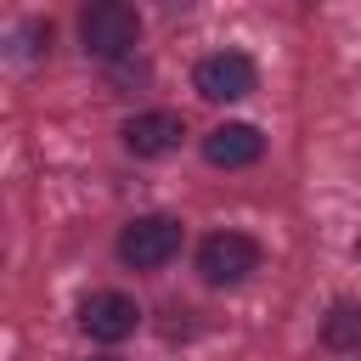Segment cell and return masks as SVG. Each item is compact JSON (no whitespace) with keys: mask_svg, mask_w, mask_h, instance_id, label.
<instances>
[{"mask_svg":"<svg viewBox=\"0 0 361 361\" xmlns=\"http://www.w3.org/2000/svg\"><path fill=\"white\" fill-rule=\"evenodd\" d=\"M79 39H85L90 56L118 62V56L135 51V39H141V17H135V6H124V0H96V6L79 11Z\"/></svg>","mask_w":361,"mask_h":361,"instance_id":"6da1fadb","label":"cell"},{"mask_svg":"<svg viewBox=\"0 0 361 361\" xmlns=\"http://www.w3.org/2000/svg\"><path fill=\"white\" fill-rule=\"evenodd\" d=\"M175 254H180V220H169V214H135L118 231V259L130 271H158Z\"/></svg>","mask_w":361,"mask_h":361,"instance_id":"7a4b0ae2","label":"cell"},{"mask_svg":"<svg viewBox=\"0 0 361 361\" xmlns=\"http://www.w3.org/2000/svg\"><path fill=\"white\" fill-rule=\"evenodd\" d=\"M254 271H259V243L248 231H214L197 243V276L209 288H237Z\"/></svg>","mask_w":361,"mask_h":361,"instance_id":"3957f363","label":"cell"},{"mask_svg":"<svg viewBox=\"0 0 361 361\" xmlns=\"http://www.w3.org/2000/svg\"><path fill=\"white\" fill-rule=\"evenodd\" d=\"M192 85H197L203 102H243V96H254L259 68H254V56H243V51H214V56L197 62Z\"/></svg>","mask_w":361,"mask_h":361,"instance_id":"277c9868","label":"cell"},{"mask_svg":"<svg viewBox=\"0 0 361 361\" xmlns=\"http://www.w3.org/2000/svg\"><path fill=\"white\" fill-rule=\"evenodd\" d=\"M124 152H135V158H164V152H175L180 147V135H186V118L180 113H169V107H147V113H135V118H124Z\"/></svg>","mask_w":361,"mask_h":361,"instance_id":"5b68a950","label":"cell"},{"mask_svg":"<svg viewBox=\"0 0 361 361\" xmlns=\"http://www.w3.org/2000/svg\"><path fill=\"white\" fill-rule=\"evenodd\" d=\"M135 322H141V310H135V299L118 293V288H102V293H90V299L79 305V327H85L90 338H102V344L130 338Z\"/></svg>","mask_w":361,"mask_h":361,"instance_id":"8992f818","label":"cell"},{"mask_svg":"<svg viewBox=\"0 0 361 361\" xmlns=\"http://www.w3.org/2000/svg\"><path fill=\"white\" fill-rule=\"evenodd\" d=\"M203 158H209L214 169H248V164L265 158V135H259L254 124H214V130L203 135Z\"/></svg>","mask_w":361,"mask_h":361,"instance_id":"52a82bcc","label":"cell"},{"mask_svg":"<svg viewBox=\"0 0 361 361\" xmlns=\"http://www.w3.org/2000/svg\"><path fill=\"white\" fill-rule=\"evenodd\" d=\"M322 344L327 350H355L361 344V310L355 305H333L327 322H322Z\"/></svg>","mask_w":361,"mask_h":361,"instance_id":"ba28073f","label":"cell"},{"mask_svg":"<svg viewBox=\"0 0 361 361\" xmlns=\"http://www.w3.org/2000/svg\"><path fill=\"white\" fill-rule=\"evenodd\" d=\"M90 361H118V355H90Z\"/></svg>","mask_w":361,"mask_h":361,"instance_id":"9c48e42d","label":"cell"},{"mask_svg":"<svg viewBox=\"0 0 361 361\" xmlns=\"http://www.w3.org/2000/svg\"><path fill=\"white\" fill-rule=\"evenodd\" d=\"M355 254H361V243H355Z\"/></svg>","mask_w":361,"mask_h":361,"instance_id":"30bf717a","label":"cell"}]
</instances>
